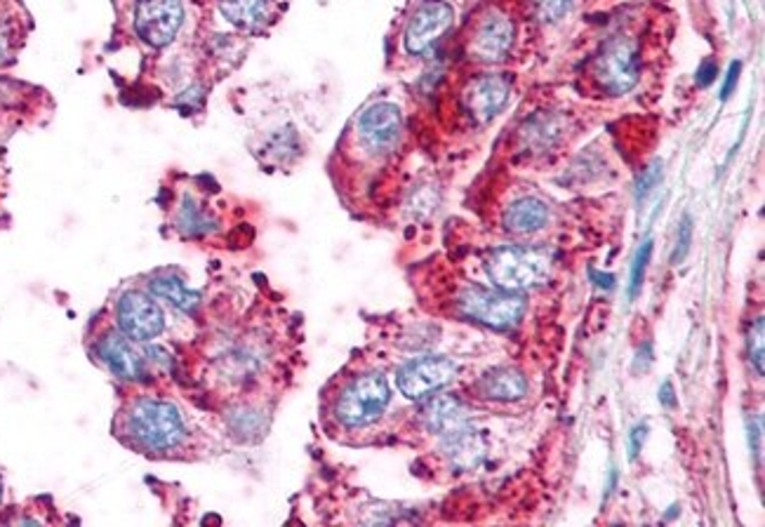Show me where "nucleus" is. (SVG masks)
Wrapping results in <instances>:
<instances>
[{
	"mask_svg": "<svg viewBox=\"0 0 765 527\" xmlns=\"http://www.w3.org/2000/svg\"><path fill=\"white\" fill-rule=\"evenodd\" d=\"M118 436L142 455L180 457L194 441V429L177 403L142 395L118 417Z\"/></svg>",
	"mask_w": 765,
	"mask_h": 527,
	"instance_id": "f257e3e1",
	"label": "nucleus"
},
{
	"mask_svg": "<svg viewBox=\"0 0 765 527\" xmlns=\"http://www.w3.org/2000/svg\"><path fill=\"white\" fill-rule=\"evenodd\" d=\"M391 403V387L381 372L353 377L335 401V419L344 429H365L381 419Z\"/></svg>",
	"mask_w": 765,
	"mask_h": 527,
	"instance_id": "f03ea898",
	"label": "nucleus"
},
{
	"mask_svg": "<svg viewBox=\"0 0 765 527\" xmlns=\"http://www.w3.org/2000/svg\"><path fill=\"white\" fill-rule=\"evenodd\" d=\"M485 269L499 290L523 292L549 281L551 255L547 250H537V247L507 245L490 253Z\"/></svg>",
	"mask_w": 765,
	"mask_h": 527,
	"instance_id": "7ed1b4c3",
	"label": "nucleus"
},
{
	"mask_svg": "<svg viewBox=\"0 0 765 527\" xmlns=\"http://www.w3.org/2000/svg\"><path fill=\"white\" fill-rule=\"evenodd\" d=\"M116 326L132 342L149 344L166 332L168 316L151 295L142 290H123L113 304Z\"/></svg>",
	"mask_w": 765,
	"mask_h": 527,
	"instance_id": "20e7f679",
	"label": "nucleus"
},
{
	"mask_svg": "<svg viewBox=\"0 0 765 527\" xmlns=\"http://www.w3.org/2000/svg\"><path fill=\"white\" fill-rule=\"evenodd\" d=\"M460 311L464 318L478 320V323L507 330L519 323L525 314V299L517 292L507 290H485L478 285L466 287L460 295Z\"/></svg>",
	"mask_w": 765,
	"mask_h": 527,
	"instance_id": "39448f33",
	"label": "nucleus"
},
{
	"mask_svg": "<svg viewBox=\"0 0 765 527\" xmlns=\"http://www.w3.org/2000/svg\"><path fill=\"white\" fill-rule=\"evenodd\" d=\"M641 60L636 42L629 38H612L603 46L594 60V78L610 95H624L639 83Z\"/></svg>",
	"mask_w": 765,
	"mask_h": 527,
	"instance_id": "423d86ee",
	"label": "nucleus"
},
{
	"mask_svg": "<svg viewBox=\"0 0 765 527\" xmlns=\"http://www.w3.org/2000/svg\"><path fill=\"white\" fill-rule=\"evenodd\" d=\"M184 24L182 0H137L135 34L149 48H166Z\"/></svg>",
	"mask_w": 765,
	"mask_h": 527,
	"instance_id": "0eeeda50",
	"label": "nucleus"
},
{
	"mask_svg": "<svg viewBox=\"0 0 765 527\" xmlns=\"http://www.w3.org/2000/svg\"><path fill=\"white\" fill-rule=\"evenodd\" d=\"M454 375H458V365L444 356H424L405 363L399 370V391L410 401L426 399V395L436 393L438 389L448 387Z\"/></svg>",
	"mask_w": 765,
	"mask_h": 527,
	"instance_id": "6e6552de",
	"label": "nucleus"
},
{
	"mask_svg": "<svg viewBox=\"0 0 765 527\" xmlns=\"http://www.w3.org/2000/svg\"><path fill=\"white\" fill-rule=\"evenodd\" d=\"M95 356L105 368L123 382H144L149 377V363L135 342L121 330H109L95 342Z\"/></svg>",
	"mask_w": 765,
	"mask_h": 527,
	"instance_id": "1a4fd4ad",
	"label": "nucleus"
},
{
	"mask_svg": "<svg viewBox=\"0 0 765 527\" xmlns=\"http://www.w3.org/2000/svg\"><path fill=\"white\" fill-rule=\"evenodd\" d=\"M452 20L454 10L444 0H424L408 22L405 50L410 54H424L426 50H432L438 38L452 26Z\"/></svg>",
	"mask_w": 765,
	"mask_h": 527,
	"instance_id": "9d476101",
	"label": "nucleus"
},
{
	"mask_svg": "<svg viewBox=\"0 0 765 527\" xmlns=\"http://www.w3.org/2000/svg\"><path fill=\"white\" fill-rule=\"evenodd\" d=\"M401 109L391 101H377L367 107L359 119V137L367 151L385 154L391 151L401 137Z\"/></svg>",
	"mask_w": 765,
	"mask_h": 527,
	"instance_id": "9b49d317",
	"label": "nucleus"
},
{
	"mask_svg": "<svg viewBox=\"0 0 765 527\" xmlns=\"http://www.w3.org/2000/svg\"><path fill=\"white\" fill-rule=\"evenodd\" d=\"M513 46V22L507 14L488 12L469 40V54L478 62H502Z\"/></svg>",
	"mask_w": 765,
	"mask_h": 527,
	"instance_id": "f8f14e48",
	"label": "nucleus"
},
{
	"mask_svg": "<svg viewBox=\"0 0 765 527\" xmlns=\"http://www.w3.org/2000/svg\"><path fill=\"white\" fill-rule=\"evenodd\" d=\"M511 95V83L505 76H481L462 95L464 111L476 123H488L505 109Z\"/></svg>",
	"mask_w": 765,
	"mask_h": 527,
	"instance_id": "ddd939ff",
	"label": "nucleus"
},
{
	"mask_svg": "<svg viewBox=\"0 0 765 527\" xmlns=\"http://www.w3.org/2000/svg\"><path fill=\"white\" fill-rule=\"evenodd\" d=\"M422 419L432 433L446 438L454 431L469 427V409L460 399L446 393V395H436L434 401L424 405Z\"/></svg>",
	"mask_w": 765,
	"mask_h": 527,
	"instance_id": "4468645a",
	"label": "nucleus"
},
{
	"mask_svg": "<svg viewBox=\"0 0 765 527\" xmlns=\"http://www.w3.org/2000/svg\"><path fill=\"white\" fill-rule=\"evenodd\" d=\"M478 395L488 401H521L527 393V382L519 370L509 368H495L490 372H485L476 382Z\"/></svg>",
	"mask_w": 765,
	"mask_h": 527,
	"instance_id": "2eb2a0df",
	"label": "nucleus"
},
{
	"mask_svg": "<svg viewBox=\"0 0 765 527\" xmlns=\"http://www.w3.org/2000/svg\"><path fill=\"white\" fill-rule=\"evenodd\" d=\"M149 292L156 299L166 302L168 306H172V309L184 311V314L196 311L198 306H201V292L191 290L182 281V278L174 275V273H158V275H154L151 281H149Z\"/></svg>",
	"mask_w": 765,
	"mask_h": 527,
	"instance_id": "dca6fc26",
	"label": "nucleus"
},
{
	"mask_svg": "<svg viewBox=\"0 0 765 527\" xmlns=\"http://www.w3.org/2000/svg\"><path fill=\"white\" fill-rule=\"evenodd\" d=\"M549 224V208L539 198H521L509 205L505 215V226L519 236H530Z\"/></svg>",
	"mask_w": 765,
	"mask_h": 527,
	"instance_id": "f3484780",
	"label": "nucleus"
},
{
	"mask_svg": "<svg viewBox=\"0 0 765 527\" xmlns=\"http://www.w3.org/2000/svg\"><path fill=\"white\" fill-rule=\"evenodd\" d=\"M219 10L239 28H257L267 22L269 0H219Z\"/></svg>",
	"mask_w": 765,
	"mask_h": 527,
	"instance_id": "a211bd4d",
	"label": "nucleus"
},
{
	"mask_svg": "<svg viewBox=\"0 0 765 527\" xmlns=\"http://www.w3.org/2000/svg\"><path fill=\"white\" fill-rule=\"evenodd\" d=\"M444 445L448 455L454 459V464L460 466H474L483 455V443L478 433L471 429V424L460 431L446 436Z\"/></svg>",
	"mask_w": 765,
	"mask_h": 527,
	"instance_id": "6ab92c4d",
	"label": "nucleus"
},
{
	"mask_svg": "<svg viewBox=\"0 0 765 527\" xmlns=\"http://www.w3.org/2000/svg\"><path fill=\"white\" fill-rule=\"evenodd\" d=\"M177 229L186 233V236H205V233L215 229V222L196 198L184 196L180 212H177Z\"/></svg>",
	"mask_w": 765,
	"mask_h": 527,
	"instance_id": "aec40b11",
	"label": "nucleus"
},
{
	"mask_svg": "<svg viewBox=\"0 0 765 527\" xmlns=\"http://www.w3.org/2000/svg\"><path fill=\"white\" fill-rule=\"evenodd\" d=\"M765 323H763V318H756L752 326H749V334H746V351H749V360H752V365L756 368V372L763 377L765 372Z\"/></svg>",
	"mask_w": 765,
	"mask_h": 527,
	"instance_id": "412c9836",
	"label": "nucleus"
},
{
	"mask_svg": "<svg viewBox=\"0 0 765 527\" xmlns=\"http://www.w3.org/2000/svg\"><path fill=\"white\" fill-rule=\"evenodd\" d=\"M651 255H653V241H645L641 247H639V253L634 257V267H631V281H629V297L634 299L639 292H641V285H643V278H645V269H647V261H651Z\"/></svg>",
	"mask_w": 765,
	"mask_h": 527,
	"instance_id": "4be33fe9",
	"label": "nucleus"
},
{
	"mask_svg": "<svg viewBox=\"0 0 765 527\" xmlns=\"http://www.w3.org/2000/svg\"><path fill=\"white\" fill-rule=\"evenodd\" d=\"M533 5L542 22L554 24L566 17V14L572 10V5H575V0H533Z\"/></svg>",
	"mask_w": 765,
	"mask_h": 527,
	"instance_id": "5701e85b",
	"label": "nucleus"
},
{
	"mask_svg": "<svg viewBox=\"0 0 765 527\" xmlns=\"http://www.w3.org/2000/svg\"><path fill=\"white\" fill-rule=\"evenodd\" d=\"M690 243H693V217L685 215L681 226H679V241H676V250L671 255L673 264H679V261L685 259V255L690 250Z\"/></svg>",
	"mask_w": 765,
	"mask_h": 527,
	"instance_id": "b1692460",
	"label": "nucleus"
},
{
	"mask_svg": "<svg viewBox=\"0 0 765 527\" xmlns=\"http://www.w3.org/2000/svg\"><path fill=\"white\" fill-rule=\"evenodd\" d=\"M659 177H661V163H657V160H655V163L651 166V168H647V170H643L641 172V177H639V188H636V196L643 200L647 194H651V188L659 182Z\"/></svg>",
	"mask_w": 765,
	"mask_h": 527,
	"instance_id": "393cba45",
	"label": "nucleus"
},
{
	"mask_svg": "<svg viewBox=\"0 0 765 527\" xmlns=\"http://www.w3.org/2000/svg\"><path fill=\"white\" fill-rule=\"evenodd\" d=\"M645 436H647V424H639V427L629 433V459L631 462H634L641 455Z\"/></svg>",
	"mask_w": 765,
	"mask_h": 527,
	"instance_id": "a878e982",
	"label": "nucleus"
},
{
	"mask_svg": "<svg viewBox=\"0 0 765 527\" xmlns=\"http://www.w3.org/2000/svg\"><path fill=\"white\" fill-rule=\"evenodd\" d=\"M740 71H742V64L740 62H734L730 64V71H728V78H726V85H724V93H720V97L728 99L734 90V85H738V78H740Z\"/></svg>",
	"mask_w": 765,
	"mask_h": 527,
	"instance_id": "bb28decb",
	"label": "nucleus"
},
{
	"mask_svg": "<svg viewBox=\"0 0 765 527\" xmlns=\"http://www.w3.org/2000/svg\"><path fill=\"white\" fill-rule=\"evenodd\" d=\"M716 64L714 62H704L702 66H700V71H697V83L702 85V87H706V85H709L712 81H714V76H716Z\"/></svg>",
	"mask_w": 765,
	"mask_h": 527,
	"instance_id": "cd10ccee",
	"label": "nucleus"
},
{
	"mask_svg": "<svg viewBox=\"0 0 765 527\" xmlns=\"http://www.w3.org/2000/svg\"><path fill=\"white\" fill-rule=\"evenodd\" d=\"M659 403L665 407H676V399H673V387L671 382H665L659 389Z\"/></svg>",
	"mask_w": 765,
	"mask_h": 527,
	"instance_id": "c85d7f7f",
	"label": "nucleus"
},
{
	"mask_svg": "<svg viewBox=\"0 0 765 527\" xmlns=\"http://www.w3.org/2000/svg\"><path fill=\"white\" fill-rule=\"evenodd\" d=\"M645 363L643 365V370H647V368H651V363H653V344H645L641 351H639V360L636 363Z\"/></svg>",
	"mask_w": 765,
	"mask_h": 527,
	"instance_id": "c756f323",
	"label": "nucleus"
},
{
	"mask_svg": "<svg viewBox=\"0 0 765 527\" xmlns=\"http://www.w3.org/2000/svg\"><path fill=\"white\" fill-rule=\"evenodd\" d=\"M8 50H10V38H8L5 26L0 24V62H3L8 57Z\"/></svg>",
	"mask_w": 765,
	"mask_h": 527,
	"instance_id": "7c9ffc66",
	"label": "nucleus"
},
{
	"mask_svg": "<svg viewBox=\"0 0 765 527\" xmlns=\"http://www.w3.org/2000/svg\"><path fill=\"white\" fill-rule=\"evenodd\" d=\"M0 492H3V490H0Z\"/></svg>",
	"mask_w": 765,
	"mask_h": 527,
	"instance_id": "2f4dec72",
	"label": "nucleus"
}]
</instances>
